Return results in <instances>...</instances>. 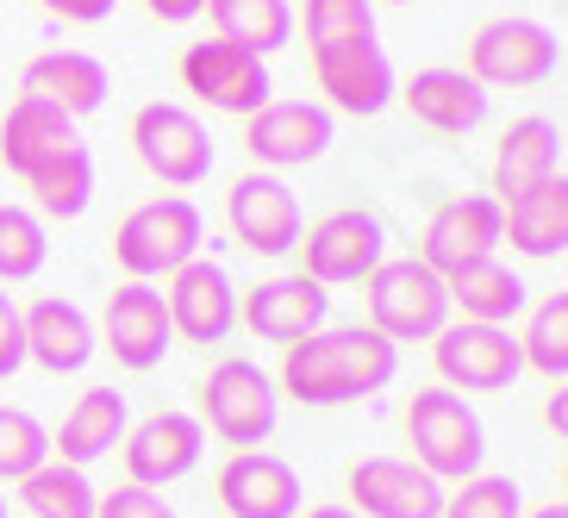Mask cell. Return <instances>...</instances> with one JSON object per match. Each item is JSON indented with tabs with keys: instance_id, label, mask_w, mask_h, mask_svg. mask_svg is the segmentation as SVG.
<instances>
[{
	"instance_id": "cell-1",
	"label": "cell",
	"mask_w": 568,
	"mask_h": 518,
	"mask_svg": "<svg viewBox=\"0 0 568 518\" xmlns=\"http://www.w3.org/2000/svg\"><path fill=\"white\" fill-rule=\"evenodd\" d=\"M400 375V344H387L375 325H325V332L287 344L282 363V394L301 406H356L368 394H382L387 382Z\"/></svg>"
},
{
	"instance_id": "cell-2",
	"label": "cell",
	"mask_w": 568,
	"mask_h": 518,
	"mask_svg": "<svg viewBox=\"0 0 568 518\" xmlns=\"http://www.w3.org/2000/svg\"><path fill=\"white\" fill-rule=\"evenodd\" d=\"M206 244V219L182 194H156V201L132 206L113 232V263L125 268V282H156L175 275L182 263H194Z\"/></svg>"
},
{
	"instance_id": "cell-3",
	"label": "cell",
	"mask_w": 568,
	"mask_h": 518,
	"mask_svg": "<svg viewBox=\"0 0 568 518\" xmlns=\"http://www.w3.org/2000/svg\"><path fill=\"white\" fill-rule=\"evenodd\" d=\"M363 301H368V325L387 344H432L450 325V287L418 256H387L363 282Z\"/></svg>"
},
{
	"instance_id": "cell-4",
	"label": "cell",
	"mask_w": 568,
	"mask_h": 518,
	"mask_svg": "<svg viewBox=\"0 0 568 518\" xmlns=\"http://www.w3.org/2000/svg\"><path fill=\"white\" fill-rule=\"evenodd\" d=\"M406 444H413V463L432 481H468V475H481V456H487L481 418L450 387H418L413 394V406H406Z\"/></svg>"
},
{
	"instance_id": "cell-5",
	"label": "cell",
	"mask_w": 568,
	"mask_h": 518,
	"mask_svg": "<svg viewBox=\"0 0 568 518\" xmlns=\"http://www.w3.org/2000/svg\"><path fill=\"white\" fill-rule=\"evenodd\" d=\"M275 418H282V387H275V375H263L251 356L213 363V375L201 382V431H213L232 450H256V444H268Z\"/></svg>"
},
{
	"instance_id": "cell-6",
	"label": "cell",
	"mask_w": 568,
	"mask_h": 518,
	"mask_svg": "<svg viewBox=\"0 0 568 518\" xmlns=\"http://www.w3.org/2000/svg\"><path fill=\"white\" fill-rule=\"evenodd\" d=\"M301 275L318 287H344V282H368L387 263V232L382 219L363 206H337V213L313 219L301 232Z\"/></svg>"
},
{
	"instance_id": "cell-7",
	"label": "cell",
	"mask_w": 568,
	"mask_h": 518,
	"mask_svg": "<svg viewBox=\"0 0 568 518\" xmlns=\"http://www.w3.org/2000/svg\"><path fill=\"white\" fill-rule=\"evenodd\" d=\"M132 151L163 187H194L213 175V132L182 101H151L132 119Z\"/></svg>"
},
{
	"instance_id": "cell-8",
	"label": "cell",
	"mask_w": 568,
	"mask_h": 518,
	"mask_svg": "<svg viewBox=\"0 0 568 518\" xmlns=\"http://www.w3.org/2000/svg\"><path fill=\"white\" fill-rule=\"evenodd\" d=\"M556 69V32L544 19L500 13L468 38V75L481 88H537Z\"/></svg>"
},
{
	"instance_id": "cell-9",
	"label": "cell",
	"mask_w": 568,
	"mask_h": 518,
	"mask_svg": "<svg viewBox=\"0 0 568 518\" xmlns=\"http://www.w3.org/2000/svg\"><path fill=\"white\" fill-rule=\"evenodd\" d=\"M432 363L450 394H500V387H513L525 375L513 325H475V318L444 325L432 337Z\"/></svg>"
},
{
	"instance_id": "cell-10",
	"label": "cell",
	"mask_w": 568,
	"mask_h": 518,
	"mask_svg": "<svg viewBox=\"0 0 568 518\" xmlns=\"http://www.w3.org/2000/svg\"><path fill=\"white\" fill-rule=\"evenodd\" d=\"M182 88L213 113L251 119L256 106L275 94L268 88V63L251 57L244 44H225V38H206V44H187L182 51Z\"/></svg>"
},
{
	"instance_id": "cell-11",
	"label": "cell",
	"mask_w": 568,
	"mask_h": 518,
	"mask_svg": "<svg viewBox=\"0 0 568 518\" xmlns=\"http://www.w3.org/2000/svg\"><path fill=\"white\" fill-rule=\"evenodd\" d=\"M500 244H506L500 201H494V194H456V201H444L432 219H425V244H418V263L437 268V275L450 282L456 268L500 256Z\"/></svg>"
},
{
	"instance_id": "cell-12",
	"label": "cell",
	"mask_w": 568,
	"mask_h": 518,
	"mask_svg": "<svg viewBox=\"0 0 568 518\" xmlns=\"http://www.w3.org/2000/svg\"><path fill=\"white\" fill-rule=\"evenodd\" d=\"M225 225H232V237L251 256H287L306 232L294 187L275 182L268 169H251V175L232 182V194H225Z\"/></svg>"
},
{
	"instance_id": "cell-13",
	"label": "cell",
	"mask_w": 568,
	"mask_h": 518,
	"mask_svg": "<svg viewBox=\"0 0 568 518\" xmlns=\"http://www.w3.org/2000/svg\"><path fill=\"white\" fill-rule=\"evenodd\" d=\"M313 82L337 113H356V119H375L394 94H400L382 38H344V44L313 51Z\"/></svg>"
},
{
	"instance_id": "cell-14",
	"label": "cell",
	"mask_w": 568,
	"mask_h": 518,
	"mask_svg": "<svg viewBox=\"0 0 568 518\" xmlns=\"http://www.w3.org/2000/svg\"><path fill=\"white\" fill-rule=\"evenodd\" d=\"M332 106L318 101H263L244 119V151L263 169H306L332 151Z\"/></svg>"
},
{
	"instance_id": "cell-15",
	"label": "cell",
	"mask_w": 568,
	"mask_h": 518,
	"mask_svg": "<svg viewBox=\"0 0 568 518\" xmlns=\"http://www.w3.org/2000/svg\"><path fill=\"white\" fill-rule=\"evenodd\" d=\"M356 518H437L444 512V481H432L413 456H363L344 475Z\"/></svg>"
},
{
	"instance_id": "cell-16",
	"label": "cell",
	"mask_w": 568,
	"mask_h": 518,
	"mask_svg": "<svg viewBox=\"0 0 568 518\" xmlns=\"http://www.w3.org/2000/svg\"><path fill=\"white\" fill-rule=\"evenodd\" d=\"M169 332L187 337V344H225L237 325V287L232 275H225V263H213V256H194V263H182L175 275H169Z\"/></svg>"
},
{
	"instance_id": "cell-17",
	"label": "cell",
	"mask_w": 568,
	"mask_h": 518,
	"mask_svg": "<svg viewBox=\"0 0 568 518\" xmlns=\"http://www.w3.org/2000/svg\"><path fill=\"white\" fill-rule=\"evenodd\" d=\"M101 337H106V351H113L119 368H132V375L156 368V363L169 356V344H175V332H169V306H163V287H156V282H119L113 294H106Z\"/></svg>"
},
{
	"instance_id": "cell-18",
	"label": "cell",
	"mask_w": 568,
	"mask_h": 518,
	"mask_svg": "<svg viewBox=\"0 0 568 518\" xmlns=\"http://www.w3.org/2000/svg\"><path fill=\"white\" fill-rule=\"evenodd\" d=\"M219 506L225 518H301L306 487L294 463L275 450H232V463L219 468Z\"/></svg>"
},
{
	"instance_id": "cell-19",
	"label": "cell",
	"mask_w": 568,
	"mask_h": 518,
	"mask_svg": "<svg viewBox=\"0 0 568 518\" xmlns=\"http://www.w3.org/2000/svg\"><path fill=\"white\" fill-rule=\"evenodd\" d=\"M119 450H125V475L138 487H169L201 468L206 431H201V418H187V413H151L138 425H125Z\"/></svg>"
},
{
	"instance_id": "cell-20",
	"label": "cell",
	"mask_w": 568,
	"mask_h": 518,
	"mask_svg": "<svg viewBox=\"0 0 568 518\" xmlns=\"http://www.w3.org/2000/svg\"><path fill=\"white\" fill-rule=\"evenodd\" d=\"M237 318L251 325V337L263 344H301V337L325 332L332 318V294L306 275H268V282L237 294Z\"/></svg>"
},
{
	"instance_id": "cell-21",
	"label": "cell",
	"mask_w": 568,
	"mask_h": 518,
	"mask_svg": "<svg viewBox=\"0 0 568 518\" xmlns=\"http://www.w3.org/2000/svg\"><path fill=\"white\" fill-rule=\"evenodd\" d=\"M406 113L425 125V132H444V138H463L487 119V88L456 63H432V69H413V82L400 88Z\"/></svg>"
},
{
	"instance_id": "cell-22",
	"label": "cell",
	"mask_w": 568,
	"mask_h": 518,
	"mask_svg": "<svg viewBox=\"0 0 568 518\" xmlns=\"http://www.w3.org/2000/svg\"><path fill=\"white\" fill-rule=\"evenodd\" d=\"M19 94H38V101H51L57 113L69 119H88L101 113L106 94H113V75H106L101 57L88 51H38L19 75Z\"/></svg>"
},
{
	"instance_id": "cell-23",
	"label": "cell",
	"mask_w": 568,
	"mask_h": 518,
	"mask_svg": "<svg viewBox=\"0 0 568 518\" xmlns=\"http://www.w3.org/2000/svg\"><path fill=\"white\" fill-rule=\"evenodd\" d=\"M26 363L51 368V375H82L88 363H94V318L82 313L75 301H57V294H44V301L26 306Z\"/></svg>"
},
{
	"instance_id": "cell-24",
	"label": "cell",
	"mask_w": 568,
	"mask_h": 518,
	"mask_svg": "<svg viewBox=\"0 0 568 518\" xmlns=\"http://www.w3.org/2000/svg\"><path fill=\"white\" fill-rule=\"evenodd\" d=\"M556 163H562V132H556V119H544V113L513 119L500 132V151H494V201L506 206L513 194L550 182Z\"/></svg>"
},
{
	"instance_id": "cell-25",
	"label": "cell",
	"mask_w": 568,
	"mask_h": 518,
	"mask_svg": "<svg viewBox=\"0 0 568 518\" xmlns=\"http://www.w3.org/2000/svg\"><path fill=\"white\" fill-rule=\"evenodd\" d=\"M63 144H75V119L57 113V106L38 101V94H19V101L0 113V163L13 169L19 182H26L38 163H51Z\"/></svg>"
},
{
	"instance_id": "cell-26",
	"label": "cell",
	"mask_w": 568,
	"mask_h": 518,
	"mask_svg": "<svg viewBox=\"0 0 568 518\" xmlns=\"http://www.w3.org/2000/svg\"><path fill=\"white\" fill-rule=\"evenodd\" d=\"M500 225L518 256H562L568 251V175L525 187L500 206Z\"/></svg>"
},
{
	"instance_id": "cell-27",
	"label": "cell",
	"mask_w": 568,
	"mask_h": 518,
	"mask_svg": "<svg viewBox=\"0 0 568 518\" xmlns=\"http://www.w3.org/2000/svg\"><path fill=\"white\" fill-rule=\"evenodd\" d=\"M119 437H125V394H113V387H88L82 400L63 413L51 450H57V463L88 468V463H101V456H113Z\"/></svg>"
},
{
	"instance_id": "cell-28",
	"label": "cell",
	"mask_w": 568,
	"mask_h": 518,
	"mask_svg": "<svg viewBox=\"0 0 568 518\" xmlns=\"http://www.w3.org/2000/svg\"><path fill=\"white\" fill-rule=\"evenodd\" d=\"M444 287H450V306H456L463 318H475V325H513V318L531 306V287L518 282V275L500 263V256L456 268Z\"/></svg>"
},
{
	"instance_id": "cell-29",
	"label": "cell",
	"mask_w": 568,
	"mask_h": 518,
	"mask_svg": "<svg viewBox=\"0 0 568 518\" xmlns=\"http://www.w3.org/2000/svg\"><path fill=\"white\" fill-rule=\"evenodd\" d=\"M201 13H213V32L225 44H244L263 63L294 38V7L287 0H206Z\"/></svg>"
},
{
	"instance_id": "cell-30",
	"label": "cell",
	"mask_w": 568,
	"mask_h": 518,
	"mask_svg": "<svg viewBox=\"0 0 568 518\" xmlns=\"http://www.w3.org/2000/svg\"><path fill=\"white\" fill-rule=\"evenodd\" d=\"M26 187H32L38 213H51V219H82L88 201H94V151H88L82 138H75V144H63L51 163H38L32 175H26Z\"/></svg>"
},
{
	"instance_id": "cell-31",
	"label": "cell",
	"mask_w": 568,
	"mask_h": 518,
	"mask_svg": "<svg viewBox=\"0 0 568 518\" xmlns=\"http://www.w3.org/2000/svg\"><path fill=\"white\" fill-rule=\"evenodd\" d=\"M19 506L32 518H94L101 506V487L88 481V468H69V463H44L19 481Z\"/></svg>"
},
{
	"instance_id": "cell-32",
	"label": "cell",
	"mask_w": 568,
	"mask_h": 518,
	"mask_svg": "<svg viewBox=\"0 0 568 518\" xmlns=\"http://www.w3.org/2000/svg\"><path fill=\"white\" fill-rule=\"evenodd\" d=\"M518 356H525V368H537V375L568 382V294H544L537 306H525Z\"/></svg>"
},
{
	"instance_id": "cell-33",
	"label": "cell",
	"mask_w": 568,
	"mask_h": 518,
	"mask_svg": "<svg viewBox=\"0 0 568 518\" xmlns=\"http://www.w3.org/2000/svg\"><path fill=\"white\" fill-rule=\"evenodd\" d=\"M306 51H325V44H344V38H375V0H301Z\"/></svg>"
},
{
	"instance_id": "cell-34",
	"label": "cell",
	"mask_w": 568,
	"mask_h": 518,
	"mask_svg": "<svg viewBox=\"0 0 568 518\" xmlns=\"http://www.w3.org/2000/svg\"><path fill=\"white\" fill-rule=\"evenodd\" d=\"M51 463V431L26 406H0V481H26Z\"/></svg>"
},
{
	"instance_id": "cell-35",
	"label": "cell",
	"mask_w": 568,
	"mask_h": 518,
	"mask_svg": "<svg viewBox=\"0 0 568 518\" xmlns=\"http://www.w3.org/2000/svg\"><path fill=\"white\" fill-rule=\"evenodd\" d=\"M437 518H525V494L513 475H468L456 481V494H444Z\"/></svg>"
},
{
	"instance_id": "cell-36",
	"label": "cell",
	"mask_w": 568,
	"mask_h": 518,
	"mask_svg": "<svg viewBox=\"0 0 568 518\" xmlns=\"http://www.w3.org/2000/svg\"><path fill=\"white\" fill-rule=\"evenodd\" d=\"M44 225L26 206H0V282H32L44 268Z\"/></svg>"
},
{
	"instance_id": "cell-37",
	"label": "cell",
	"mask_w": 568,
	"mask_h": 518,
	"mask_svg": "<svg viewBox=\"0 0 568 518\" xmlns=\"http://www.w3.org/2000/svg\"><path fill=\"white\" fill-rule=\"evenodd\" d=\"M94 518H175V506L156 494V487H113V494H101V506H94Z\"/></svg>"
},
{
	"instance_id": "cell-38",
	"label": "cell",
	"mask_w": 568,
	"mask_h": 518,
	"mask_svg": "<svg viewBox=\"0 0 568 518\" xmlns=\"http://www.w3.org/2000/svg\"><path fill=\"white\" fill-rule=\"evenodd\" d=\"M19 368H26V318H19V306L0 294V382L19 375Z\"/></svg>"
},
{
	"instance_id": "cell-39",
	"label": "cell",
	"mask_w": 568,
	"mask_h": 518,
	"mask_svg": "<svg viewBox=\"0 0 568 518\" xmlns=\"http://www.w3.org/2000/svg\"><path fill=\"white\" fill-rule=\"evenodd\" d=\"M51 19H69V26H101L119 0H38Z\"/></svg>"
},
{
	"instance_id": "cell-40",
	"label": "cell",
	"mask_w": 568,
	"mask_h": 518,
	"mask_svg": "<svg viewBox=\"0 0 568 518\" xmlns=\"http://www.w3.org/2000/svg\"><path fill=\"white\" fill-rule=\"evenodd\" d=\"M144 7H151V19H163V26H187L206 0H144Z\"/></svg>"
},
{
	"instance_id": "cell-41",
	"label": "cell",
	"mask_w": 568,
	"mask_h": 518,
	"mask_svg": "<svg viewBox=\"0 0 568 518\" xmlns=\"http://www.w3.org/2000/svg\"><path fill=\"white\" fill-rule=\"evenodd\" d=\"M544 425H550V431L568 444V382L550 387V400H544Z\"/></svg>"
},
{
	"instance_id": "cell-42",
	"label": "cell",
	"mask_w": 568,
	"mask_h": 518,
	"mask_svg": "<svg viewBox=\"0 0 568 518\" xmlns=\"http://www.w3.org/2000/svg\"><path fill=\"white\" fill-rule=\"evenodd\" d=\"M301 518H356L351 506H337V500H325V506H313V512H301Z\"/></svg>"
},
{
	"instance_id": "cell-43",
	"label": "cell",
	"mask_w": 568,
	"mask_h": 518,
	"mask_svg": "<svg viewBox=\"0 0 568 518\" xmlns=\"http://www.w3.org/2000/svg\"><path fill=\"white\" fill-rule=\"evenodd\" d=\"M525 518H568V500H550V506H531Z\"/></svg>"
},
{
	"instance_id": "cell-44",
	"label": "cell",
	"mask_w": 568,
	"mask_h": 518,
	"mask_svg": "<svg viewBox=\"0 0 568 518\" xmlns=\"http://www.w3.org/2000/svg\"><path fill=\"white\" fill-rule=\"evenodd\" d=\"M0 518H7V494H0Z\"/></svg>"
},
{
	"instance_id": "cell-45",
	"label": "cell",
	"mask_w": 568,
	"mask_h": 518,
	"mask_svg": "<svg viewBox=\"0 0 568 518\" xmlns=\"http://www.w3.org/2000/svg\"><path fill=\"white\" fill-rule=\"evenodd\" d=\"M394 7H413V0H394Z\"/></svg>"
},
{
	"instance_id": "cell-46",
	"label": "cell",
	"mask_w": 568,
	"mask_h": 518,
	"mask_svg": "<svg viewBox=\"0 0 568 518\" xmlns=\"http://www.w3.org/2000/svg\"><path fill=\"white\" fill-rule=\"evenodd\" d=\"M562 487H568V468H562Z\"/></svg>"
}]
</instances>
